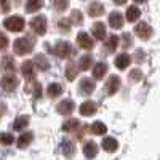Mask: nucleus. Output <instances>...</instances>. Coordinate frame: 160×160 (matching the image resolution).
I'll use <instances>...</instances> for the list:
<instances>
[{
	"label": "nucleus",
	"instance_id": "f257e3e1",
	"mask_svg": "<svg viewBox=\"0 0 160 160\" xmlns=\"http://www.w3.org/2000/svg\"><path fill=\"white\" fill-rule=\"evenodd\" d=\"M35 45V38L31 37V35H26V37H21L18 40H15V45H13V48H15V53L19 56L22 55H29V53L32 51Z\"/></svg>",
	"mask_w": 160,
	"mask_h": 160
},
{
	"label": "nucleus",
	"instance_id": "f03ea898",
	"mask_svg": "<svg viewBox=\"0 0 160 160\" xmlns=\"http://www.w3.org/2000/svg\"><path fill=\"white\" fill-rule=\"evenodd\" d=\"M53 51H55V55L58 58H69L74 53V48L69 42H66V40H58L55 48H53Z\"/></svg>",
	"mask_w": 160,
	"mask_h": 160
},
{
	"label": "nucleus",
	"instance_id": "7ed1b4c3",
	"mask_svg": "<svg viewBox=\"0 0 160 160\" xmlns=\"http://www.w3.org/2000/svg\"><path fill=\"white\" fill-rule=\"evenodd\" d=\"M3 26L10 31V32H21L22 29H24V19L21 18V16H18V15H15V16H10V18H7L5 21H3Z\"/></svg>",
	"mask_w": 160,
	"mask_h": 160
},
{
	"label": "nucleus",
	"instance_id": "20e7f679",
	"mask_svg": "<svg viewBox=\"0 0 160 160\" xmlns=\"http://www.w3.org/2000/svg\"><path fill=\"white\" fill-rule=\"evenodd\" d=\"M31 28H32V31L35 32V34H38V35H43L45 32H47V18L45 16H35L32 21H31Z\"/></svg>",
	"mask_w": 160,
	"mask_h": 160
},
{
	"label": "nucleus",
	"instance_id": "39448f33",
	"mask_svg": "<svg viewBox=\"0 0 160 160\" xmlns=\"http://www.w3.org/2000/svg\"><path fill=\"white\" fill-rule=\"evenodd\" d=\"M135 32H136V35H138L139 38L148 40V38H151V35H152V28H151L148 22H138V26L135 28Z\"/></svg>",
	"mask_w": 160,
	"mask_h": 160
},
{
	"label": "nucleus",
	"instance_id": "423d86ee",
	"mask_svg": "<svg viewBox=\"0 0 160 160\" xmlns=\"http://www.w3.org/2000/svg\"><path fill=\"white\" fill-rule=\"evenodd\" d=\"M77 45L80 48H83V50H91L93 45H95V42H93V38L87 32H78V35H77Z\"/></svg>",
	"mask_w": 160,
	"mask_h": 160
},
{
	"label": "nucleus",
	"instance_id": "0eeeda50",
	"mask_svg": "<svg viewBox=\"0 0 160 160\" xmlns=\"http://www.w3.org/2000/svg\"><path fill=\"white\" fill-rule=\"evenodd\" d=\"M74 108H75V104H74L72 99H64V101H61V102L56 106V111H58V114L69 115V114L74 112Z\"/></svg>",
	"mask_w": 160,
	"mask_h": 160
},
{
	"label": "nucleus",
	"instance_id": "6e6552de",
	"mask_svg": "<svg viewBox=\"0 0 160 160\" xmlns=\"http://www.w3.org/2000/svg\"><path fill=\"white\" fill-rule=\"evenodd\" d=\"M0 83H2L3 90H7V91H13V90L18 87V78L13 75V74H5Z\"/></svg>",
	"mask_w": 160,
	"mask_h": 160
},
{
	"label": "nucleus",
	"instance_id": "1a4fd4ad",
	"mask_svg": "<svg viewBox=\"0 0 160 160\" xmlns=\"http://www.w3.org/2000/svg\"><path fill=\"white\" fill-rule=\"evenodd\" d=\"M96 111H98V104L95 101H85V102H82V106H80V114L87 115V117L96 114Z\"/></svg>",
	"mask_w": 160,
	"mask_h": 160
},
{
	"label": "nucleus",
	"instance_id": "9d476101",
	"mask_svg": "<svg viewBox=\"0 0 160 160\" xmlns=\"http://www.w3.org/2000/svg\"><path fill=\"white\" fill-rule=\"evenodd\" d=\"M21 72L28 80L34 78L35 77V64H34V61H24L22 66H21Z\"/></svg>",
	"mask_w": 160,
	"mask_h": 160
},
{
	"label": "nucleus",
	"instance_id": "9b49d317",
	"mask_svg": "<svg viewBox=\"0 0 160 160\" xmlns=\"http://www.w3.org/2000/svg\"><path fill=\"white\" fill-rule=\"evenodd\" d=\"M106 88H108V93L109 95H115L117 90L120 88V77L118 75H111L108 83H106Z\"/></svg>",
	"mask_w": 160,
	"mask_h": 160
},
{
	"label": "nucleus",
	"instance_id": "f8f14e48",
	"mask_svg": "<svg viewBox=\"0 0 160 160\" xmlns=\"http://www.w3.org/2000/svg\"><path fill=\"white\" fill-rule=\"evenodd\" d=\"M83 154H85L87 158L96 157V154H98V144L95 141H87L83 144Z\"/></svg>",
	"mask_w": 160,
	"mask_h": 160
},
{
	"label": "nucleus",
	"instance_id": "ddd939ff",
	"mask_svg": "<svg viewBox=\"0 0 160 160\" xmlns=\"http://www.w3.org/2000/svg\"><path fill=\"white\" fill-rule=\"evenodd\" d=\"M95 91V82L91 78H82L80 80V93L82 95H91Z\"/></svg>",
	"mask_w": 160,
	"mask_h": 160
},
{
	"label": "nucleus",
	"instance_id": "4468645a",
	"mask_svg": "<svg viewBox=\"0 0 160 160\" xmlns=\"http://www.w3.org/2000/svg\"><path fill=\"white\" fill-rule=\"evenodd\" d=\"M130 62H131L130 55H127V53H120V55L115 58V68L123 71V69H127L128 66H130Z\"/></svg>",
	"mask_w": 160,
	"mask_h": 160
},
{
	"label": "nucleus",
	"instance_id": "2eb2a0df",
	"mask_svg": "<svg viewBox=\"0 0 160 160\" xmlns=\"http://www.w3.org/2000/svg\"><path fill=\"white\" fill-rule=\"evenodd\" d=\"M109 24L112 29H120L123 26V16L120 15L118 11H114L109 15Z\"/></svg>",
	"mask_w": 160,
	"mask_h": 160
},
{
	"label": "nucleus",
	"instance_id": "dca6fc26",
	"mask_svg": "<svg viewBox=\"0 0 160 160\" xmlns=\"http://www.w3.org/2000/svg\"><path fill=\"white\" fill-rule=\"evenodd\" d=\"M0 68H2L5 74H13V71H15V59L11 56H3L2 62H0Z\"/></svg>",
	"mask_w": 160,
	"mask_h": 160
},
{
	"label": "nucleus",
	"instance_id": "f3484780",
	"mask_svg": "<svg viewBox=\"0 0 160 160\" xmlns=\"http://www.w3.org/2000/svg\"><path fill=\"white\" fill-rule=\"evenodd\" d=\"M101 146H102V149L106 151V152H115L117 149H118V142H117V139L115 138H104L102 139V142H101Z\"/></svg>",
	"mask_w": 160,
	"mask_h": 160
},
{
	"label": "nucleus",
	"instance_id": "a211bd4d",
	"mask_svg": "<svg viewBox=\"0 0 160 160\" xmlns=\"http://www.w3.org/2000/svg\"><path fill=\"white\" fill-rule=\"evenodd\" d=\"M61 152H62L66 157H72V155L75 154V146H74V142L69 141V139L61 141Z\"/></svg>",
	"mask_w": 160,
	"mask_h": 160
},
{
	"label": "nucleus",
	"instance_id": "6ab92c4d",
	"mask_svg": "<svg viewBox=\"0 0 160 160\" xmlns=\"http://www.w3.org/2000/svg\"><path fill=\"white\" fill-rule=\"evenodd\" d=\"M34 139V133L32 131H28V133H22V135L18 138V148L19 149H24V148H28V146L32 142Z\"/></svg>",
	"mask_w": 160,
	"mask_h": 160
},
{
	"label": "nucleus",
	"instance_id": "aec40b11",
	"mask_svg": "<svg viewBox=\"0 0 160 160\" xmlns=\"http://www.w3.org/2000/svg\"><path fill=\"white\" fill-rule=\"evenodd\" d=\"M106 72H108V64L106 62H98V64H95V68H93V78L99 80V78H102L106 75Z\"/></svg>",
	"mask_w": 160,
	"mask_h": 160
},
{
	"label": "nucleus",
	"instance_id": "412c9836",
	"mask_svg": "<svg viewBox=\"0 0 160 160\" xmlns=\"http://www.w3.org/2000/svg\"><path fill=\"white\" fill-rule=\"evenodd\" d=\"M91 34L95 35V38H98V40H104V37H106L104 24L102 22H95V24H93V28H91Z\"/></svg>",
	"mask_w": 160,
	"mask_h": 160
},
{
	"label": "nucleus",
	"instance_id": "4be33fe9",
	"mask_svg": "<svg viewBox=\"0 0 160 160\" xmlns=\"http://www.w3.org/2000/svg\"><path fill=\"white\" fill-rule=\"evenodd\" d=\"M32 61H34V64L37 66V68H38L40 71H47V69L50 68V62H48V59L45 58V55H42V53H38V55H35V58H34Z\"/></svg>",
	"mask_w": 160,
	"mask_h": 160
},
{
	"label": "nucleus",
	"instance_id": "5701e85b",
	"mask_svg": "<svg viewBox=\"0 0 160 160\" xmlns=\"http://www.w3.org/2000/svg\"><path fill=\"white\" fill-rule=\"evenodd\" d=\"M104 13V5L99 3V2H93L90 7H88V15L93 16V18H96V16H101Z\"/></svg>",
	"mask_w": 160,
	"mask_h": 160
},
{
	"label": "nucleus",
	"instance_id": "b1692460",
	"mask_svg": "<svg viewBox=\"0 0 160 160\" xmlns=\"http://www.w3.org/2000/svg\"><path fill=\"white\" fill-rule=\"evenodd\" d=\"M61 93H62V85L61 83H50L48 85V88H47V95L50 96V98H58V96H61Z\"/></svg>",
	"mask_w": 160,
	"mask_h": 160
},
{
	"label": "nucleus",
	"instance_id": "393cba45",
	"mask_svg": "<svg viewBox=\"0 0 160 160\" xmlns=\"http://www.w3.org/2000/svg\"><path fill=\"white\" fill-rule=\"evenodd\" d=\"M42 7H43V0H28L26 2V11L28 13H34Z\"/></svg>",
	"mask_w": 160,
	"mask_h": 160
},
{
	"label": "nucleus",
	"instance_id": "a878e982",
	"mask_svg": "<svg viewBox=\"0 0 160 160\" xmlns=\"http://www.w3.org/2000/svg\"><path fill=\"white\" fill-rule=\"evenodd\" d=\"M139 16H141V11H139L138 7L133 5V7H130V8L127 10V19H128L130 22H135Z\"/></svg>",
	"mask_w": 160,
	"mask_h": 160
},
{
	"label": "nucleus",
	"instance_id": "bb28decb",
	"mask_svg": "<svg viewBox=\"0 0 160 160\" xmlns=\"http://www.w3.org/2000/svg\"><path fill=\"white\" fill-rule=\"evenodd\" d=\"M78 74V68L74 64V62H69L68 66H66V78L68 80H74Z\"/></svg>",
	"mask_w": 160,
	"mask_h": 160
},
{
	"label": "nucleus",
	"instance_id": "cd10ccee",
	"mask_svg": "<svg viewBox=\"0 0 160 160\" xmlns=\"http://www.w3.org/2000/svg\"><path fill=\"white\" fill-rule=\"evenodd\" d=\"M28 125H29V117L28 115H19L15 120V123H13V128L15 130H22L24 127H28Z\"/></svg>",
	"mask_w": 160,
	"mask_h": 160
},
{
	"label": "nucleus",
	"instance_id": "c85d7f7f",
	"mask_svg": "<svg viewBox=\"0 0 160 160\" xmlns=\"http://www.w3.org/2000/svg\"><path fill=\"white\" fill-rule=\"evenodd\" d=\"M93 66V58L90 56V55H85V56H82L80 58V64H78V68L82 69V71H88L90 68Z\"/></svg>",
	"mask_w": 160,
	"mask_h": 160
},
{
	"label": "nucleus",
	"instance_id": "c756f323",
	"mask_svg": "<svg viewBox=\"0 0 160 160\" xmlns=\"http://www.w3.org/2000/svg\"><path fill=\"white\" fill-rule=\"evenodd\" d=\"M108 131V127H106L102 122H95L91 125V133L93 135H104Z\"/></svg>",
	"mask_w": 160,
	"mask_h": 160
},
{
	"label": "nucleus",
	"instance_id": "7c9ffc66",
	"mask_svg": "<svg viewBox=\"0 0 160 160\" xmlns=\"http://www.w3.org/2000/svg\"><path fill=\"white\" fill-rule=\"evenodd\" d=\"M78 125H80L78 120H75V118H69V120H66V122L62 123V130H64V131H72V130H77Z\"/></svg>",
	"mask_w": 160,
	"mask_h": 160
},
{
	"label": "nucleus",
	"instance_id": "2f4dec72",
	"mask_svg": "<svg viewBox=\"0 0 160 160\" xmlns=\"http://www.w3.org/2000/svg\"><path fill=\"white\" fill-rule=\"evenodd\" d=\"M118 45V37L117 35H111L108 40H106V48H108L109 51H114Z\"/></svg>",
	"mask_w": 160,
	"mask_h": 160
},
{
	"label": "nucleus",
	"instance_id": "473e14b6",
	"mask_svg": "<svg viewBox=\"0 0 160 160\" xmlns=\"http://www.w3.org/2000/svg\"><path fill=\"white\" fill-rule=\"evenodd\" d=\"M13 141H15V138H13L11 133H0V144L10 146V144H13Z\"/></svg>",
	"mask_w": 160,
	"mask_h": 160
},
{
	"label": "nucleus",
	"instance_id": "72a5a7b5",
	"mask_svg": "<svg viewBox=\"0 0 160 160\" xmlns=\"http://www.w3.org/2000/svg\"><path fill=\"white\" fill-rule=\"evenodd\" d=\"M71 21L74 22V24H77V26H80L83 22V15L80 13V10H74L72 11V15H71Z\"/></svg>",
	"mask_w": 160,
	"mask_h": 160
},
{
	"label": "nucleus",
	"instance_id": "f704fd0d",
	"mask_svg": "<svg viewBox=\"0 0 160 160\" xmlns=\"http://www.w3.org/2000/svg\"><path fill=\"white\" fill-rule=\"evenodd\" d=\"M53 7H55L58 11H64L69 7V0H53Z\"/></svg>",
	"mask_w": 160,
	"mask_h": 160
},
{
	"label": "nucleus",
	"instance_id": "c9c22d12",
	"mask_svg": "<svg viewBox=\"0 0 160 160\" xmlns=\"http://www.w3.org/2000/svg\"><path fill=\"white\" fill-rule=\"evenodd\" d=\"M58 28H59L61 31H64V32H68V31L71 29V22H69V19H61V21L58 22Z\"/></svg>",
	"mask_w": 160,
	"mask_h": 160
},
{
	"label": "nucleus",
	"instance_id": "e433bc0d",
	"mask_svg": "<svg viewBox=\"0 0 160 160\" xmlns=\"http://www.w3.org/2000/svg\"><path fill=\"white\" fill-rule=\"evenodd\" d=\"M7 47H8V37L3 32H0V51L5 50Z\"/></svg>",
	"mask_w": 160,
	"mask_h": 160
},
{
	"label": "nucleus",
	"instance_id": "4c0bfd02",
	"mask_svg": "<svg viewBox=\"0 0 160 160\" xmlns=\"http://www.w3.org/2000/svg\"><path fill=\"white\" fill-rule=\"evenodd\" d=\"M130 78H131V80H135V82H138V80H141V78H142V72H141V71H138V69L131 71V72H130Z\"/></svg>",
	"mask_w": 160,
	"mask_h": 160
},
{
	"label": "nucleus",
	"instance_id": "58836bf2",
	"mask_svg": "<svg viewBox=\"0 0 160 160\" xmlns=\"http://www.w3.org/2000/svg\"><path fill=\"white\" fill-rule=\"evenodd\" d=\"M122 42H123V47L128 48V47L131 45V35H130V34H123V35H122Z\"/></svg>",
	"mask_w": 160,
	"mask_h": 160
},
{
	"label": "nucleus",
	"instance_id": "ea45409f",
	"mask_svg": "<svg viewBox=\"0 0 160 160\" xmlns=\"http://www.w3.org/2000/svg\"><path fill=\"white\" fill-rule=\"evenodd\" d=\"M40 95H42V87H40V83H35V85H34V96L38 99Z\"/></svg>",
	"mask_w": 160,
	"mask_h": 160
},
{
	"label": "nucleus",
	"instance_id": "a19ab883",
	"mask_svg": "<svg viewBox=\"0 0 160 160\" xmlns=\"http://www.w3.org/2000/svg\"><path fill=\"white\" fill-rule=\"evenodd\" d=\"M0 7H2V11H10V2L8 0H0Z\"/></svg>",
	"mask_w": 160,
	"mask_h": 160
},
{
	"label": "nucleus",
	"instance_id": "79ce46f5",
	"mask_svg": "<svg viewBox=\"0 0 160 160\" xmlns=\"http://www.w3.org/2000/svg\"><path fill=\"white\" fill-rule=\"evenodd\" d=\"M114 3L115 5H123V3H127V0H114Z\"/></svg>",
	"mask_w": 160,
	"mask_h": 160
},
{
	"label": "nucleus",
	"instance_id": "37998d69",
	"mask_svg": "<svg viewBox=\"0 0 160 160\" xmlns=\"http://www.w3.org/2000/svg\"><path fill=\"white\" fill-rule=\"evenodd\" d=\"M136 3H144V2H148V0H135Z\"/></svg>",
	"mask_w": 160,
	"mask_h": 160
}]
</instances>
